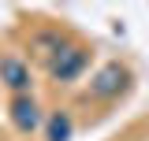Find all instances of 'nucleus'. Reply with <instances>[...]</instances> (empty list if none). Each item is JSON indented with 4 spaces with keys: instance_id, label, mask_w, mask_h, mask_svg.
<instances>
[{
    "instance_id": "obj_1",
    "label": "nucleus",
    "mask_w": 149,
    "mask_h": 141,
    "mask_svg": "<svg viewBox=\"0 0 149 141\" xmlns=\"http://www.w3.org/2000/svg\"><path fill=\"white\" fill-rule=\"evenodd\" d=\"M127 67L123 63H108V67L97 70V78L90 82V97H97V100H112V97H119V89L127 86Z\"/></svg>"
},
{
    "instance_id": "obj_2",
    "label": "nucleus",
    "mask_w": 149,
    "mask_h": 141,
    "mask_svg": "<svg viewBox=\"0 0 149 141\" xmlns=\"http://www.w3.org/2000/svg\"><path fill=\"white\" fill-rule=\"evenodd\" d=\"M60 52V48H56ZM82 67H86V52L82 48H63V52L52 59V78L56 82H74L78 74H82Z\"/></svg>"
},
{
    "instance_id": "obj_3",
    "label": "nucleus",
    "mask_w": 149,
    "mask_h": 141,
    "mask_svg": "<svg viewBox=\"0 0 149 141\" xmlns=\"http://www.w3.org/2000/svg\"><path fill=\"white\" fill-rule=\"evenodd\" d=\"M11 123L22 130V134H34L37 126H41V108H37V100L34 97H15L11 100Z\"/></svg>"
},
{
    "instance_id": "obj_4",
    "label": "nucleus",
    "mask_w": 149,
    "mask_h": 141,
    "mask_svg": "<svg viewBox=\"0 0 149 141\" xmlns=\"http://www.w3.org/2000/svg\"><path fill=\"white\" fill-rule=\"evenodd\" d=\"M0 82L8 89H15V97H22V93L30 89V70L22 67V59L4 56V59H0Z\"/></svg>"
},
{
    "instance_id": "obj_5",
    "label": "nucleus",
    "mask_w": 149,
    "mask_h": 141,
    "mask_svg": "<svg viewBox=\"0 0 149 141\" xmlns=\"http://www.w3.org/2000/svg\"><path fill=\"white\" fill-rule=\"evenodd\" d=\"M71 130H74L71 111H52V119H49V141H71Z\"/></svg>"
}]
</instances>
